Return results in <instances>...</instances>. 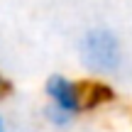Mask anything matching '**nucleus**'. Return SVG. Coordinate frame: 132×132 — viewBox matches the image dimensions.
Masks as SVG:
<instances>
[{
    "label": "nucleus",
    "instance_id": "nucleus-3",
    "mask_svg": "<svg viewBox=\"0 0 132 132\" xmlns=\"http://www.w3.org/2000/svg\"><path fill=\"white\" fill-rule=\"evenodd\" d=\"M10 90H12V83H10V78L3 73V71H0V100H3V98H7V93H10Z\"/></svg>",
    "mask_w": 132,
    "mask_h": 132
},
{
    "label": "nucleus",
    "instance_id": "nucleus-2",
    "mask_svg": "<svg viewBox=\"0 0 132 132\" xmlns=\"http://www.w3.org/2000/svg\"><path fill=\"white\" fill-rule=\"evenodd\" d=\"M76 54L86 71L93 76H115L125 64V47L118 32L105 24L88 27L76 42Z\"/></svg>",
    "mask_w": 132,
    "mask_h": 132
},
{
    "label": "nucleus",
    "instance_id": "nucleus-4",
    "mask_svg": "<svg viewBox=\"0 0 132 132\" xmlns=\"http://www.w3.org/2000/svg\"><path fill=\"white\" fill-rule=\"evenodd\" d=\"M0 132H7V122H5L3 115H0Z\"/></svg>",
    "mask_w": 132,
    "mask_h": 132
},
{
    "label": "nucleus",
    "instance_id": "nucleus-1",
    "mask_svg": "<svg viewBox=\"0 0 132 132\" xmlns=\"http://www.w3.org/2000/svg\"><path fill=\"white\" fill-rule=\"evenodd\" d=\"M44 120L54 130H69L81 115L103 103V98H113V90L105 83L83 86L66 73H49L44 81Z\"/></svg>",
    "mask_w": 132,
    "mask_h": 132
}]
</instances>
